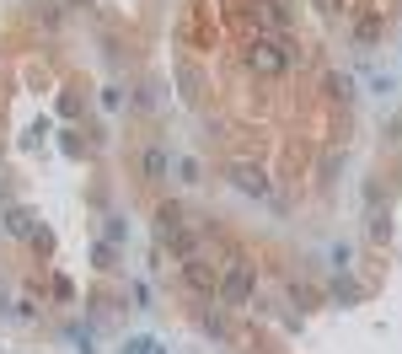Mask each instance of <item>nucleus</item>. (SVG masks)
Listing matches in <instances>:
<instances>
[{
	"label": "nucleus",
	"mask_w": 402,
	"mask_h": 354,
	"mask_svg": "<svg viewBox=\"0 0 402 354\" xmlns=\"http://www.w3.org/2000/svg\"><path fill=\"white\" fill-rule=\"evenodd\" d=\"M295 60H301V49L284 43V38H252L247 43V70L252 75H284Z\"/></svg>",
	"instance_id": "nucleus-1"
},
{
	"label": "nucleus",
	"mask_w": 402,
	"mask_h": 354,
	"mask_svg": "<svg viewBox=\"0 0 402 354\" xmlns=\"http://www.w3.org/2000/svg\"><path fill=\"white\" fill-rule=\"evenodd\" d=\"M252 284H257L252 263H231V269L220 274V284H215V301L220 306H247L252 301Z\"/></svg>",
	"instance_id": "nucleus-2"
},
{
	"label": "nucleus",
	"mask_w": 402,
	"mask_h": 354,
	"mask_svg": "<svg viewBox=\"0 0 402 354\" xmlns=\"http://www.w3.org/2000/svg\"><path fill=\"white\" fill-rule=\"evenodd\" d=\"M183 280H188V290L194 295H209V301H215V284H220V274H215V263H209V258H183Z\"/></svg>",
	"instance_id": "nucleus-3"
},
{
	"label": "nucleus",
	"mask_w": 402,
	"mask_h": 354,
	"mask_svg": "<svg viewBox=\"0 0 402 354\" xmlns=\"http://www.w3.org/2000/svg\"><path fill=\"white\" fill-rule=\"evenodd\" d=\"M231 183L242 188V194H257V199L268 194V177H263V167H231Z\"/></svg>",
	"instance_id": "nucleus-4"
},
{
	"label": "nucleus",
	"mask_w": 402,
	"mask_h": 354,
	"mask_svg": "<svg viewBox=\"0 0 402 354\" xmlns=\"http://www.w3.org/2000/svg\"><path fill=\"white\" fill-rule=\"evenodd\" d=\"M161 242H167L177 258H194V253H199V236L188 231V226H177V231H172V236H161Z\"/></svg>",
	"instance_id": "nucleus-5"
},
{
	"label": "nucleus",
	"mask_w": 402,
	"mask_h": 354,
	"mask_svg": "<svg viewBox=\"0 0 402 354\" xmlns=\"http://www.w3.org/2000/svg\"><path fill=\"white\" fill-rule=\"evenodd\" d=\"M6 231H11V236H33V209L11 204V209H6Z\"/></svg>",
	"instance_id": "nucleus-6"
},
{
	"label": "nucleus",
	"mask_w": 402,
	"mask_h": 354,
	"mask_svg": "<svg viewBox=\"0 0 402 354\" xmlns=\"http://www.w3.org/2000/svg\"><path fill=\"white\" fill-rule=\"evenodd\" d=\"M156 226H161V236H172L177 226H183V204H161L156 209Z\"/></svg>",
	"instance_id": "nucleus-7"
},
{
	"label": "nucleus",
	"mask_w": 402,
	"mask_h": 354,
	"mask_svg": "<svg viewBox=\"0 0 402 354\" xmlns=\"http://www.w3.org/2000/svg\"><path fill=\"white\" fill-rule=\"evenodd\" d=\"M333 301H338V306H359V301H365V290H359L354 280H338V284H333Z\"/></svg>",
	"instance_id": "nucleus-8"
},
{
	"label": "nucleus",
	"mask_w": 402,
	"mask_h": 354,
	"mask_svg": "<svg viewBox=\"0 0 402 354\" xmlns=\"http://www.w3.org/2000/svg\"><path fill=\"white\" fill-rule=\"evenodd\" d=\"M354 38H359V43H376V38H381V16L365 11V16H359V27H354Z\"/></svg>",
	"instance_id": "nucleus-9"
},
{
	"label": "nucleus",
	"mask_w": 402,
	"mask_h": 354,
	"mask_svg": "<svg viewBox=\"0 0 402 354\" xmlns=\"http://www.w3.org/2000/svg\"><path fill=\"white\" fill-rule=\"evenodd\" d=\"M140 167H145V177H167V150H145V161H140Z\"/></svg>",
	"instance_id": "nucleus-10"
},
{
	"label": "nucleus",
	"mask_w": 402,
	"mask_h": 354,
	"mask_svg": "<svg viewBox=\"0 0 402 354\" xmlns=\"http://www.w3.org/2000/svg\"><path fill=\"white\" fill-rule=\"evenodd\" d=\"M322 86H328V97H333V102H349V97H354L349 75H328V81H322Z\"/></svg>",
	"instance_id": "nucleus-11"
},
{
	"label": "nucleus",
	"mask_w": 402,
	"mask_h": 354,
	"mask_svg": "<svg viewBox=\"0 0 402 354\" xmlns=\"http://www.w3.org/2000/svg\"><path fill=\"white\" fill-rule=\"evenodd\" d=\"M123 354H156V338H129V343H123Z\"/></svg>",
	"instance_id": "nucleus-12"
},
{
	"label": "nucleus",
	"mask_w": 402,
	"mask_h": 354,
	"mask_svg": "<svg viewBox=\"0 0 402 354\" xmlns=\"http://www.w3.org/2000/svg\"><path fill=\"white\" fill-rule=\"evenodd\" d=\"M391 231V226H386V215H381V209H370V236H376V242H381V236H386Z\"/></svg>",
	"instance_id": "nucleus-13"
},
{
	"label": "nucleus",
	"mask_w": 402,
	"mask_h": 354,
	"mask_svg": "<svg viewBox=\"0 0 402 354\" xmlns=\"http://www.w3.org/2000/svg\"><path fill=\"white\" fill-rule=\"evenodd\" d=\"M391 140H402V118H397V123H391Z\"/></svg>",
	"instance_id": "nucleus-14"
}]
</instances>
